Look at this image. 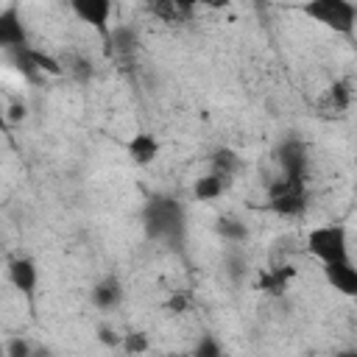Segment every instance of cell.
Here are the masks:
<instances>
[{"instance_id":"e0dca14e","label":"cell","mask_w":357,"mask_h":357,"mask_svg":"<svg viewBox=\"0 0 357 357\" xmlns=\"http://www.w3.org/2000/svg\"><path fill=\"white\" fill-rule=\"evenodd\" d=\"M6 354H11V357H25V354H31V346H28L25 340L14 337V340L6 346Z\"/></svg>"},{"instance_id":"ac0fdd59","label":"cell","mask_w":357,"mask_h":357,"mask_svg":"<svg viewBox=\"0 0 357 357\" xmlns=\"http://www.w3.org/2000/svg\"><path fill=\"white\" fill-rule=\"evenodd\" d=\"M100 343H106V346H117L120 343V335L114 332V329H100Z\"/></svg>"},{"instance_id":"5b68a950","label":"cell","mask_w":357,"mask_h":357,"mask_svg":"<svg viewBox=\"0 0 357 357\" xmlns=\"http://www.w3.org/2000/svg\"><path fill=\"white\" fill-rule=\"evenodd\" d=\"M25 22L17 11V6H8V8H0V50H17V47H25Z\"/></svg>"},{"instance_id":"277c9868","label":"cell","mask_w":357,"mask_h":357,"mask_svg":"<svg viewBox=\"0 0 357 357\" xmlns=\"http://www.w3.org/2000/svg\"><path fill=\"white\" fill-rule=\"evenodd\" d=\"M70 8L81 22L106 33L109 17H112V0H70Z\"/></svg>"},{"instance_id":"8fae6325","label":"cell","mask_w":357,"mask_h":357,"mask_svg":"<svg viewBox=\"0 0 357 357\" xmlns=\"http://www.w3.org/2000/svg\"><path fill=\"white\" fill-rule=\"evenodd\" d=\"M226 178L229 176H223V173H209V176H201L198 181H195V187H192V195L198 198V201H215L218 195H223V190H226Z\"/></svg>"},{"instance_id":"9c48e42d","label":"cell","mask_w":357,"mask_h":357,"mask_svg":"<svg viewBox=\"0 0 357 357\" xmlns=\"http://www.w3.org/2000/svg\"><path fill=\"white\" fill-rule=\"evenodd\" d=\"M8 282L20 290V293H33L39 284V271L36 262L28 257H17L8 262Z\"/></svg>"},{"instance_id":"30bf717a","label":"cell","mask_w":357,"mask_h":357,"mask_svg":"<svg viewBox=\"0 0 357 357\" xmlns=\"http://www.w3.org/2000/svg\"><path fill=\"white\" fill-rule=\"evenodd\" d=\"M128 156L137 165H151L159 156V139L153 134H134L128 142Z\"/></svg>"},{"instance_id":"3957f363","label":"cell","mask_w":357,"mask_h":357,"mask_svg":"<svg viewBox=\"0 0 357 357\" xmlns=\"http://www.w3.org/2000/svg\"><path fill=\"white\" fill-rule=\"evenodd\" d=\"M178 223H181L178 206L170 204V201H165V198L153 201L148 206V212H145V226H148V234L151 237H167V234H173L178 229Z\"/></svg>"},{"instance_id":"8992f818","label":"cell","mask_w":357,"mask_h":357,"mask_svg":"<svg viewBox=\"0 0 357 357\" xmlns=\"http://www.w3.org/2000/svg\"><path fill=\"white\" fill-rule=\"evenodd\" d=\"M304 195L296 184V178H284L282 184H273L271 190V206L279 212V215H298L304 209Z\"/></svg>"},{"instance_id":"44dd1931","label":"cell","mask_w":357,"mask_h":357,"mask_svg":"<svg viewBox=\"0 0 357 357\" xmlns=\"http://www.w3.org/2000/svg\"><path fill=\"white\" fill-rule=\"evenodd\" d=\"M3 351H6V349H0V354H3Z\"/></svg>"},{"instance_id":"52a82bcc","label":"cell","mask_w":357,"mask_h":357,"mask_svg":"<svg viewBox=\"0 0 357 357\" xmlns=\"http://www.w3.org/2000/svg\"><path fill=\"white\" fill-rule=\"evenodd\" d=\"M324 273L326 282L340 290L343 296H354L357 293V271L351 265V259H335V262H324Z\"/></svg>"},{"instance_id":"ffe728a7","label":"cell","mask_w":357,"mask_h":357,"mask_svg":"<svg viewBox=\"0 0 357 357\" xmlns=\"http://www.w3.org/2000/svg\"><path fill=\"white\" fill-rule=\"evenodd\" d=\"M8 128V120H6V103L0 100V131H6Z\"/></svg>"},{"instance_id":"7c38bea8","label":"cell","mask_w":357,"mask_h":357,"mask_svg":"<svg viewBox=\"0 0 357 357\" xmlns=\"http://www.w3.org/2000/svg\"><path fill=\"white\" fill-rule=\"evenodd\" d=\"M215 229H218V234H220L223 240H229V243H243V240L248 237L245 223H240L237 218H220Z\"/></svg>"},{"instance_id":"ba28073f","label":"cell","mask_w":357,"mask_h":357,"mask_svg":"<svg viewBox=\"0 0 357 357\" xmlns=\"http://www.w3.org/2000/svg\"><path fill=\"white\" fill-rule=\"evenodd\" d=\"M120 301H123V284H120L117 276L109 273V276H103V279L95 282V287H92V304L98 310L112 312V310L120 307Z\"/></svg>"},{"instance_id":"9a60e30c","label":"cell","mask_w":357,"mask_h":357,"mask_svg":"<svg viewBox=\"0 0 357 357\" xmlns=\"http://www.w3.org/2000/svg\"><path fill=\"white\" fill-rule=\"evenodd\" d=\"M25 114H28L25 103H11V106H6V120H8V126H11V123L25 120Z\"/></svg>"},{"instance_id":"2e32d148","label":"cell","mask_w":357,"mask_h":357,"mask_svg":"<svg viewBox=\"0 0 357 357\" xmlns=\"http://www.w3.org/2000/svg\"><path fill=\"white\" fill-rule=\"evenodd\" d=\"M195 354H201V357H218V354H220V346H218L215 340L204 337V340L195 346Z\"/></svg>"},{"instance_id":"6da1fadb","label":"cell","mask_w":357,"mask_h":357,"mask_svg":"<svg viewBox=\"0 0 357 357\" xmlns=\"http://www.w3.org/2000/svg\"><path fill=\"white\" fill-rule=\"evenodd\" d=\"M304 14L332 28L335 33H351L357 22V8L351 0H307Z\"/></svg>"},{"instance_id":"7a4b0ae2","label":"cell","mask_w":357,"mask_h":357,"mask_svg":"<svg viewBox=\"0 0 357 357\" xmlns=\"http://www.w3.org/2000/svg\"><path fill=\"white\" fill-rule=\"evenodd\" d=\"M307 248L321 259V262H335V259H351L349 257V240L343 226H318L307 237Z\"/></svg>"},{"instance_id":"5bb4252c","label":"cell","mask_w":357,"mask_h":357,"mask_svg":"<svg viewBox=\"0 0 357 357\" xmlns=\"http://www.w3.org/2000/svg\"><path fill=\"white\" fill-rule=\"evenodd\" d=\"M237 167V159H234V153L231 151H220L218 153V159H215V170L218 173H223V176H231V170Z\"/></svg>"},{"instance_id":"d6986e66","label":"cell","mask_w":357,"mask_h":357,"mask_svg":"<svg viewBox=\"0 0 357 357\" xmlns=\"http://www.w3.org/2000/svg\"><path fill=\"white\" fill-rule=\"evenodd\" d=\"M170 3H173V6L178 8V11H184V8H192V6L198 3V0H170Z\"/></svg>"},{"instance_id":"4fadbf2b","label":"cell","mask_w":357,"mask_h":357,"mask_svg":"<svg viewBox=\"0 0 357 357\" xmlns=\"http://www.w3.org/2000/svg\"><path fill=\"white\" fill-rule=\"evenodd\" d=\"M28 59H31L33 70H39V73H50V75H59L61 73V64L53 56H45L42 50H28Z\"/></svg>"}]
</instances>
